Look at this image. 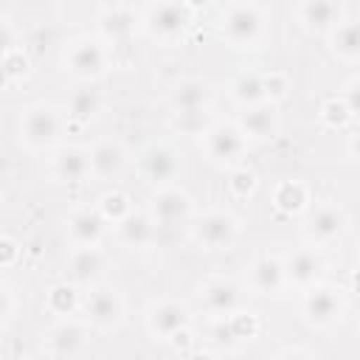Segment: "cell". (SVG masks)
I'll list each match as a JSON object with an SVG mask.
<instances>
[{
	"mask_svg": "<svg viewBox=\"0 0 360 360\" xmlns=\"http://www.w3.org/2000/svg\"><path fill=\"white\" fill-rule=\"evenodd\" d=\"M17 132H20V143H25L31 152H45L59 143L62 115L56 112L53 104H45V101L31 104L20 112Z\"/></svg>",
	"mask_w": 360,
	"mask_h": 360,
	"instance_id": "cell-1",
	"label": "cell"
},
{
	"mask_svg": "<svg viewBox=\"0 0 360 360\" xmlns=\"http://www.w3.org/2000/svg\"><path fill=\"white\" fill-rule=\"evenodd\" d=\"M143 31L158 42H177L191 25V8L183 0H158L143 14Z\"/></svg>",
	"mask_w": 360,
	"mask_h": 360,
	"instance_id": "cell-2",
	"label": "cell"
},
{
	"mask_svg": "<svg viewBox=\"0 0 360 360\" xmlns=\"http://www.w3.org/2000/svg\"><path fill=\"white\" fill-rule=\"evenodd\" d=\"M245 146H248V138L239 129V124L219 121V124L205 127V132H202V149H205V158L214 166H222V169L239 166V160L245 155Z\"/></svg>",
	"mask_w": 360,
	"mask_h": 360,
	"instance_id": "cell-3",
	"label": "cell"
},
{
	"mask_svg": "<svg viewBox=\"0 0 360 360\" xmlns=\"http://www.w3.org/2000/svg\"><path fill=\"white\" fill-rule=\"evenodd\" d=\"M262 28H264V17L259 6L250 0H239L228 6V11L222 14V37L233 48H253L262 39Z\"/></svg>",
	"mask_w": 360,
	"mask_h": 360,
	"instance_id": "cell-4",
	"label": "cell"
},
{
	"mask_svg": "<svg viewBox=\"0 0 360 360\" xmlns=\"http://www.w3.org/2000/svg\"><path fill=\"white\" fill-rule=\"evenodd\" d=\"M107 48L93 37H79L65 51V68L82 82H98L107 73Z\"/></svg>",
	"mask_w": 360,
	"mask_h": 360,
	"instance_id": "cell-5",
	"label": "cell"
},
{
	"mask_svg": "<svg viewBox=\"0 0 360 360\" xmlns=\"http://www.w3.org/2000/svg\"><path fill=\"white\" fill-rule=\"evenodd\" d=\"M301 309H304V318L315 329H326L335 321H340V315H343V295H340L338 287L323 284V281H315V284L307 287L304 301H301Z\"/></svg>",
	"mask_w": 360,
	"mask_h": 360,
	"instance_id": "cell-6",
	"label": "cell"
},
{
	"mask_svg": "<svg viewBox=\"0 0 360 360\" xmlns=\"http://www.w3.org/2000/svg\"><path fill=\"white\" fill-rule=\"evenodd\" d=\"M191 236H194V242H197L200 248H205V250L231 248V245L236 242V236H239V219H236L233 214H228V211H219V208L205 211V214L194 222Z\"/></svg>",
	"mask_w": 360,
	"mask_h": 360,
	"instance_id": "cell-7",
	"label": "cell"
},
{
	"mask_svg": "<svg viewBox=\"0 0 360 360\" xmlns=\"http://www.w3.org/2000/svg\"><path fill=\"white\" fill-rule=\"evenodd\" d=\"M82 309H84V318L90 326L107 332V329H115L124 318V301L115 290L110 287H98V290H90L84 298H82Z\"/></svg>",
	"mask_w": 360,
	"mask_h": 360,
	"instance_id": "cell-8",
	"label": "cell"
},
{
	"mask_svg": "<svg viewBox=\"0 0 360 360\" xmlns=\"http://www.w3.org/2000/svg\"><path fill=\"white\" fill-rule=\"evenodd\" d=\"M191 208H194L191 197L180 186H172V183L158 186L152 200H149V214L158 225H177L183 219H188Z\"/></svg>",
	"mask_w": 360,
	"mask_h": 360,
	"instance_id": "cell-9",
	"label": "cell"
},
{
	"mask_svg": "<svg viewBox=\"0 0 360 360\" xmlns=\"http://www.w3.org/2000/svg\"><path fill=\"white\" fill-rule=\"evenodd\" d=\"M87 326L73 321V318H62L56 326H51L48 338H45V354L48 357H79L87 352Z\"/></svg>",
	"mask_w": 360,
	"mask_h": 360,
	"instance_id": "cell-10",
	"label": "cell"
},
{
	"mask_svg": "<svg viewBox=\"0 0 360 360\" xmlns=\"http://www.w3.org/2000/svg\"><path fill=\"white\" fill-rule=\"evenodd\" d=\"M326 270V262L323 256L315 250V248H298L292 253L284 256V273H287V284H295V287H309L315 281H321Z\"/></svg>",
	"mask_w": 360,
	"mask_h": 360,
	"instance_id": "cell-11",
	"label": "cell"
},
{
	"mask_svg": "<svg viewBox=\"0 0 360 360\" xmlns=\"http://www.w3.org/2000/svg\"><path fill=\"white\" fill-rule=\"evenodd\" d=\"M188 323H191L188 309L177 301H158L146 312V326H149V335L155 340H169L174 332L186 329Z\"/></svg>",
	"mask_w": 360,
	"mask_h": 360,
	"instance_id": "cell-12",
	"label": "cell"
},
{
	"mask_svg": "<svg viewBox=\"0 0 360 360\" xmlns=\"http://www.w3.org/2000/svg\"><path fill=\"white\" fill-rule=\"evenodd\" d=\"M138 166H141V174H143L149 183H155V186L172 183V180L177 177V172H180L177 152H174L172 146H163V143H155V146L143 149Z\"/></svg>",
	"mask_w": 360,
	"mask_h": 360,
	"instance_id": "cell-13",
	"label": "cell"
},
{
	"mask_svg": "<svg viewBox=\"0 0 360 360\" xmlns=\"http://www.w3.org/2000/svg\"><path fill=\"white\" fill-rule=\"evenodd\" d=\"M129 158H127V149L118 143V141H98L93 149H90V177L96 180H115L124 174Z\"/></svg>",
	"mask_w": 360,
	"mask_h": 360,
	"instance_id": "cell-14",
	"label": "cell"
},
{
	"mask_svg": "<svg viewBox=\"0 0 360 360\" xmlns=\"http://www.w3.org/2000/svg\"><path fill=\"white\" fill-rule=\"evenodd\" d=\"M248 281L250 290L259 295H276L284 284H287V273H284V259L278 256H256L248 267Z\"/></svg>",
	"mask_w": 360,
	"mask_h": 360,
	"instance_id": "cell-15",
	"label": "cell"
},
{
	"mask_svg": "<svg viewBox=\"0 0 360 360\" xmlns=\"http://www.w3.org/2000/svg\"><path fill=\"white\" fill-rule=\"evenodd\" d=\"M200 304L202 309L211 315V318H228L239 309L242 304V292L233 281H225V278H214L202 287L200 292Z\"/></svg>",
	"mask_w": 360,
	"mask_h": 360,
	"instance_id": "cell-16",
	"label": "cell"
},
{
	"mask_svg": "<svg viewBox=\"0 0 360 360\" xmlns=\"http://www.w3.org/2000/svg\"><path fill=\"white\" fill-rule=\"evenodd\" d=\"M104 264H107V259L98 250V245H76L70 259H68V276H70L73 284L87 287V284L101 278Z\"/></svg>",
	"mask_w": 360,
	"mask_h": 360,
	"instance_id": "cell-17",
	"label": "cell"
},
{
	"mask_svg": "<svg viewBox=\"0 0 360 360\" xmlns=\"http://www.w3.org/2000/svg\"><path fill=\"white\" fill-rule=\"evenodd\" d=\"M239 129L248 141H264L278 129V110L276 101H259L253 107H245L239 115Z\"/></svg>",
	"mask_w": 360,
	"mask_h": 360,
	"instance_id": "cell-18",
	"label": "cell"
},
{
	"mask_svg": "<svg viewBox=\"0 0 360 360\" xmlns=\"http://www.w3.org/2000/svg\"><path fill=\"white\" fill-rule=\"evenodd\" d=\"M53 174L62 183H84L90 177V152L82 146H59L51 158Z\"/></svg>",
	"mask_w": 360,
	"mask_h": 360,
	"instance_id": "cell-19",
	"label": "cell"
},
{
	"mask_svg": "<svg viewBox=\"0 0 360 360\" xmlns=\"http://www.w3.org/2000/svg\"><path fill=\"white\" fill-rule=\"evenodd\" d=\"M346 231V214L338 205H321L307 219V233L315 245H329Z\"/></svg>",
	"mask_w": 360,
	"mask_h": 360,
	"instance_id": "cell-20",
	"label": "cell"
},
{
	"mask_svg": "<svg viewBox=\"0 0 360 360\" xmlns=\"http://www.w3.org/2000/svg\"><path fill=\"white\" fill-rule=\"evenodd\" d=\"M104 214L96 208H76L70 217H68V236L73 245H98L101 236H104Z\"/></svg>",
	"mask_w": 360,
	"mask_h": 360,
	"instance_id": "cell-21",
	"label": "cell"
},
{
	"mask_svg": "<svg viewBox=\"0 0 360 360\" xmlns=\"http://www.w3.org/2000/svg\"><path fill=\"white\" fill-rule=\"evenodd\" d=\"M298 20L312 34H329L340 20V3L338 0H304Z\"/></svg>",
	"mask_w": 360,
	"mask_h": 360,
	"instance_id": "cell-22",
	"label": "cell"
},
{
	"mask_svg": "<svg viewBox=\"0 0 360 360\" xmlns=\"http://www.w3.org/2000/svg\"><path fill=\"white\" fill-rule=\"evenodd\" d=\"M155 219L152 214H138V211H129L118 225H115V233L121 239L124 248H146L155 242Z\"/></svg>",
	"mask_w": 360,
	"mask_h": 360,
	"instance_id": "cell-23",
	"label": "cell"
},
{
	"mask_svg": "<svg viewBox=\"0 0 360 360\" xmlns=\"http://www.w3.org/2000/svg\"><path fill=\"white\" fill-rule=\"evenodd\" d=\"M135 25H138L135 11L132 8H124V6L107 8L98 17V31H101V37L107 42H127L135 34Z\"/></svg>",
	"mask_w": 360,
	"mask_h": 360,
	"instance_id": "cell-24",
	"label": "cell"
},
{
	"mask_svg": "<svg viewBox=\"0 0 360 360\" xmlns=\"http://www.w3.org/2000/svg\"><path fill=\"white\" fill-rule=\"evenodd\" d=\"M329 48L338 59L343 62H354L360 59V20H346L338 22L329 31Z\"/></svg>",
	"mask_w": 360,
	"mask_h": 360,
	"instance_id": "cell-25",
	"label": "cell"
},
{
	"mask_svg": "<svg viewBox=\"0 0 360 360\" xmlns=\"http://www.w3.org/2000/svg\"><path fill=\"white\" fill-rule=\"evenodd\" d=\"M169 101L174 107V112H186V110H205L208 104V84L202 79H183L172 87Z\"/></svg>",
	"mask_w": 360,
	"mask_h": 360,
	"instance_id": "cell-26",
	"label": "cell"
},
{
	"mask_svg": "<svg viewBox=\"0 0 360 360\" xmlns=\"http://www.w3.org/2000/svg\"><path fill=\"white\" fill-rule=\"evenodd\" d=\"M101 110V93L93 87V82H84L82 87L73 90L68 101V118L76 124H90Z\"/></svg>",
	"mask_w": 360,
	"mask_h": 360,
	"instance_id": "cell-27",
	"label": "cell"
},
{
	"mask_svg": "<svg viewBox=\"0 0 360 360\" xmlns=\"http://www.w3.org/2000/svg\"><path fill=\"white\" fill-rule=\"evenodd\" d=\"M231 98L245 110V107H253L259 101H267L264 96V73H256V70H245L239 73L233 82H231Z\"/></svg>",
	"mask_w": 360,
	"mask_h": 360,
	"instance_id": "cell-28",
	"label": "cell"
},
{
	"mask_svg": "<svg viewBox=\"0 0 360 360\" xmlns=\"http://www.w3.org/2000/svg\"><path fill=\"white\" fill-rule=\"evenodd\" d=\"M309 202V188L301 180H281L273 191V205L281 214H301Z\"/></svg>",
	"mask_w": 360,
	"mask_h": 360,
	"instance_id": "cell-29",
	"label": "cell"
},
{
	"mask_svg": "<svg viewBox=\"0 0 360 360\" xmlns=\"http://www.w3.org/2000/svg\"><path fill=\"white\" fill-rule=\"evenodd\" d=\"M79 284H53L51 290H48V301H45V307H48V312H53V315H59V318H70L79 307H82V298H79V290H76Z\"/></svg>",
	"mask_w": 360,
	"mask_h": 360,
	"instance_id": "cell-30",
	"label": "cell"
},
{
	"mask_svg": "<svg viewBox=\"0 0 360 360\" xmlns=\"http://www.w3.org/2000/svg\"><path fill=\"white\" fill-rule=\"evenodd\" d=\"M28 68H31V62H28L22 48L3 51V82H6V87H14L17 82H22L28 76Z\"/></svg>",
	"mask_w": 360,
	"mask_h": 360,
	"instance_id": "cell-31",
	"label": "cell"
},
{
	"mask_svg": "<svg viewBox=\"0 0 360 360\" xmlns=\"http://www.w3.org/2000/svg\"><path fill=\"white\" fill-rule=\"evenodd\" d=\"M208 343L217 352H233L242 340L236 338L231 318H211V323H208Z\"/></svg>",
	"mask_w": 360,
	"mask_h": 360,
	"instance_id": "cell-32",
	"label": "cell"
},
{
	"mask_svg": "<svg viewBox=\"0 0 360 360\" xmlns=\"http://www.w3.org/2000/svg\"><path fill=\"white\" fill-rule=\"evenodd\" d=\"M228 188H231V194L233 197H239V200H248V197H253L256 194V188H259V177H256V172L253 169H248V166H233L231 169V177H228Z\"/></svg>",
	"mask_w": 360,
	"mask_h": 360,
	"instance_id": "cell-33",
	"label": "cell"
},
{
	"mask_svg": "<svg viewBox=\"0 0 360 360\" xmlns=\"http://www.w3.org/2000/svg\"><path fill=\"white\" fill-rule=\"evenodd\" d=\"M98 211L104 214L107 222L118 225V222L132 211V205H129V197H127L124 191H107V194H101V200H98Z\"/></svg>",
	"mask_w": 360,
	"mask_h": 360,
	"instance_id": "cell-34",
	"label": "cell"
},
{
	"mask_svg": "<svg viewBox=\"0 0 360 360\" xmlns=\"http://www.w3.org/2000/svg\"><path fill=\"white\" fill-rule=\"evenodd\" d=\"M321 121L332 129H343L349 121H352V110L343 98H326L321 104Z\"/></svg>",
	"mask_w": 360,
	"mask_h": 360,
	"instance_id": "cell-35",
	"label": "cell"
},
{
	"mask_svg": "<svg viewBox=\"0 0 360 360\" xmlns=\"http://www.w3.org/2000/svg\"><path fill=\"white\" fill-rule=\"evenodd\" d=\"M287 90H290V79L284 73H278V70L264 73V96H267V101H276L278 104L287 96Z\"/></svg>",
	"mask_w": 360,
	"mask_h": 360,
	"instance_id": "cell-36",
	"label": "cell"
},
{
	"mask_svg": "<svg viewBox=\"0 0 360 360\" xmlns=\"http://www.w3.org/2000/svg\"><path fill=\"white\" fill-rule=\"evenodd\" d=\"M231 318V323H233V332H236V338L239 340H250V338H256V332H259V321H256V315H250V312H233V315H228Z\"/></svg>",
	"mask_w": 360,
	"mask_h": 360,
	"instance_id": "cell-37",
	"label": "cell"
},
{
	"mask_svg": "<svg viewBox=\"0 0 360 360\" xmlns=\"http://www.w3.org/2000/svg\"><path fill=\"white\" fill-rule=\"evenodd\" d=\"M177 118H174V127H180L183 132H205L202 129V115H205V110H186V112H174Z\"/></svg>",
	"mask_w": 360,
	"mask_h": 360,
	"instance_id": "cell-38",
	"label": "cell"
},
{
	"mask_svg": "<svg viewBox=\"0 0 360 360\" xmlns=\"http://www.w3.org/2000/svg\"><path fill=\"white\" fill-rule=\"evenodd\" d=\"M20 253H22V248H20L17 239L0 236V267H3V270H11V267L17 264V259H20Z\"/></svg>",
	"mask_w": 360,
	"mask_h": 360,
	"instance_id": "cell-39",
	"label": "cell"
},
{
	"mask_svg": "<svg viewBox=\"0 0 360 360\" xmlns=\"http://www.w3.org/2000/svg\"><path fill=\"white\" fill-rule=\"evenodd\" d=\"M343 101L349 104L352 118H360V76H354V79L346 82V87H343Z\"/></svg>",
	"mask_w": 360,
	"mask_h": 360,
	"instance_id": "cell-40",
	"label": "cell"
},
{
	"mask_svg": "<svg viewBox=\"0 0 360 360\" xmlns=\"http://www.w3.org/2000/svg\"><path fill=\"white\" fill-rule=\"evenodd\" d=\"M0 298H3V309H0V326L6 329V326L11 323V318H14V309H17V301H14V292H11V287H8V284H3Z\"/></svg>",
	"mask_w": 360,
	"mask_h": 360,
	"instance_id": "cell-41",
	"label": "cell"
},
{
	"mask_svg": "<svg viewBox=\"0 0 360 360\" xmlns=\"http://www.w3.org/2000/svg\"><path fill=\"white\" fill-rule=\"evenodd\" d=\"M169 343H172V349H174L177 354H191V352H194V335H191L188 326L180 329V332H174V335L169 338Z\"/></svg>",
	"mask_w": 360,
	"mask_h": 360,
	"instance_id": "cell-42",
	"label": "cell"
},
{
	"mask_svg": "<svg viewBox=\"0 0 360 360\" xmlns=\"http://www.w3.org/2000/svg\"><path fill=\"white\" fill-rule=\"evenodd\" d=\"M349 152H352V155L357 158V163H360V132H357V135L349 141Z\"/></svg>",
	"mask_w": 360,
	"mask_h": 360,
	"instance_id": "cell-43",
	"label": "cell"
},
{
	"mask_svg": "<svg viewBox=\"0 0 360 360\" xmlns=\"http://www.w3.org/2000/svg\"><path fill=\"white\" fill-rule=\"evenodd\" d=\"M191 11H197V8H205V6H211V0H183Z\"/></svg>",
	"mask_w": 360,
	"mask_h": 360,
	"instance_id": "cell-44",
	"label": "cell"
},
{
	"mask_svg": "<svg viewBox=\"0 0 360 360\" xmlns=\"http://www.w3.org/2000/svg\"><path fill=\"white\" fill-rule=\"evenodd\" d=\"M354 290H357V292H360V270H357V273H354Z\"/></svg>",
	"mask_w": 360,
	"mask_h": 360,
	"instance_id": "cell-45",
	"label": "cell"
}]
</instances>
